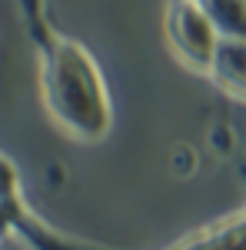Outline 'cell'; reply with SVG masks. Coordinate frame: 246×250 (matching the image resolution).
I'll use <instances>...</instances> for the list:
<instances>
[{
	"label": "cell",
	"instance_id": "cell-3",
	"mask_svg": "<svg viewBox=\"0 0 246 250\" xmlns=\"http://www.w3.org/2000/svg\"><path fill=\"white\" fill-rule=\"evenodd\" d=\"M196 3L216 27L220 40L246 43V0H196Z\"/></svg>",
	"mask_w": 246,
	"mask_h": 250
},
{
	"label": "cell",
	"instance_id": "cell-1",
	"mask_svg": "<svg viewBox=\"0 0 246 250\" xmlns=\"http://www.w3.org/2000/svg\"><path fill=\"white\" fill-rule=\"evenodd\" d=\"M47 100L63 127L96 137L107 127V97L90 57L74 43H54L47 63Z\"/></svg>",
	"mask_w": 246,
	"mask_h": 250
},
{
	"label": "cell",
	"instance_id": "cell-2",
	"mask_svg": "<svg viewBox=\"0 0 246 250\" xmlns=\"http://www.w3.org/2000/svg\"><path fill=\"white\" fill-rule=\"evenodd\" d=\"M167 30L183 60H189L193 67H213L220 34L196 0H173L167 14Z\"/></svg>",
	"mask_w": 246,
	"mask_h": 250
}]
</instances>
